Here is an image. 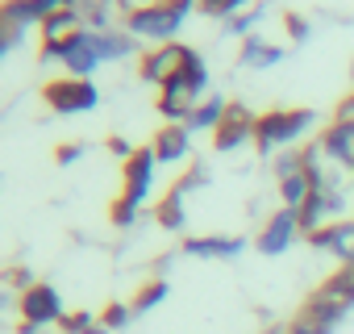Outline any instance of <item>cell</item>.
Returning a JSON list of instances; mask_svg holds the SVG:
<instances>
[{
	"mask_svg": "<svg viewBox=\"0 0 354 334\" xmlns=\"http://www.w3.org/2000/svg\"><path fill=\"white\" fill-rule=\"evenodd\" d=\"M63 330L67 334H104V326H96L92 313H67L63 317Z\"/></svg>",
	"mask_w": 354,
	"mask_h": 334,
	"instance_id": "25",
	"label": "cell"
},
{
	"mask_svg": "<svg viewBox=\"0 0 354 334\" xmlns=\"http://www.w3.org/2000/svg\"><path fill=\"white\" fill-rule=\"evenodd\" d=\"M342 117H354V96H350V100L342 105Z\"/></svg>",
	"mask_w": 354,
	"mask_h": 334,
	"instance_id": "33",
	"label": "cell"
},
{
	"mask_svg": "<svg viewBox=\"0 0 354 334\" xmlns=\"http://www.w3.org/2000/svg\"><path fill=\"white\" fill-rule=\"evenodd\" d=\"M288 26H292V38H308V21H300V17H288Z\"/></svg>",
	"mask_w": 354,
	"mask_h": 334,
	"instance_id": "32",
	"label": "cell"
},
{
	"mask_svg": "<svg viewBox=\"0 0 354 334\" xmlns=\"http://www.w3.org/2000/svg\"><path fill=\"white\" fill-rule=\"evenodd\" d=\"M184 188L175 184L162 201H158V209H154V218H158V226H167V230H184V222H188V213H184Z\"/></svg>",
	"mask_w": 354,
	"mask_h": 334,
	"instance_id": "21",
	"label": "cell"
},
{
	"mask_svg": "<svg viewBox=\"0 0 354 334\" xmlns=\"http://www.w3.org/2000/svg\"><path fill=\"white\" fill-rule=\"evenodd\" d=\"M259 17H263V9L254 5V9H246L242 17H234V21H225V26H230V34H234V38H238V34H242V38H250V34H254V21H259Z\"/></svg>",
	"mask_w": 354,
	"mask_h": 334,
	"instance_id": "26",
	"label": "cell"
},
{
	"mask_svg": "<svg viewBox=\"0 0 354 334\" xmlns=\"http://www.w3.org/2000/svg\"><path fill=\"white\" fill-rule=\"evenodd\" d=\"M263 334H288V330H279V326H271V330H263Z\"/></svg>",
	"mask_w": 354,
	"mask_h": 334,
	"instance_id": "34",
	"label": "cell"
},
{
	"mask_svg": "<svg viewBox=\"0 0 354 334\" xmlns=\"http://www.w3.org/2000/svg\"><path fill=\"white\" fill-rule=\"evenodd\" d=\"M84 30H88V26H84L80 9H63V13H55V17L42 26V59H63L67 46H71Z\"/></svg>",
	"mask_w": 354,
	"mask_h": 334,
	"instance_id": "8",
	"label": "cell"
},
{
	"mask_svg": "<svg viewBox=\"0 0 354 334\" xmlns=\"http://www.w3.org/2000/svg\"><path fill=\"white\" fill-rule=\"evenodd\" d=\"M21 313H26V326H38V330L67 317V313H63V297H59V288H50V284H30V288L21 292Z\"/></svg>",
	"mask_w": 354,
	"mask_h": 334,
	"instance_id": "9",
	"label": "cell"
},
{
	"mask_svg": "<svg viewBox=\"0 0 354 334\" xmlns=\"http://www.w3.org/2000/svg\"><path fill=\"white\" fill-rule=\"evenodd\" d=\"M288 334H333V330H329V326H321V322H313L308 313H300V317L288 326Z\"/></svg>",
	"mask_w": 354,
	"mask_h": 334,
	"instance_id": "28",
	"label": "cell"
},
{
	"mask_svg": "<svg viewBox=\"0 0 354 334\" xmlns=\"http://www.w3.org/2000/svg\"><path fill=\"white\" fill-rule=\"evenodd\" d=\"M113 222H117V226H133V222H138V205L117 201V205H113Z\"/></svg>",
	"mask_w": 354,
	"mask_h": 334,
	"instance_id": "29",
	"label": "cell"
},
{
	"mask_svg": "<svg viewBox=\"0 0 354 334\" xmlns=\"http://www.w3.org/2000/svg\"><path fill=\"white\" fill-rule=\"evenodd\" d=\"M225 117H230V100L225 96H205L196 109H192V117L184 121L192 134H217L221 125H225Z\"/></svg>",
	"mask_w": 354,
	"mask_h": 334,
	"instance_id": "18",
	"label": "cell"
},
{
	"mask_svg": "<svg viewBox=\"0 0 354 334\" xmlns=\"http://www.w3.org/2000/svg\"><path fill=\"white\" fill-rule=\"evenodd\" d=\"M96 51L104 63H117V59H129L138 51V38L129 30H96Z\"/></svg>",
	"mask_w": 354,
	"mask_h": 334,
	"instance_id": "19",
	"label": "cell"
},
{
	"mask_svg": "<svg viewBox=\"0 0 354 334\" xmlns=\"http://www.w3.org/2000/svg\"><path fill=\"white\" fill-rule=\"evenodd\" d=\"M63 9H75V0H5V26H17V30L46 26Z\"/></svg>",
	"mask_w": 354,
	"mask_h": 334,
	"instance_id": "10",
	"label": "cell"
},
{
	"mask_svg": "<svg viewBox=\"0 0 354 334\" xmlns=\"http://www.w3.org/2000/svg\"><path fill=\"white\" fill-rule=\"evenodd\" d=\"M201 63V55L192 51V46H184V42H167V46H154V51H146L142 55V67H138V76L146 80V84H167V80H175L180 71H188V67H196Z\"/></svg>",
	"mask_w": 354,
	"mask_h": 334,
	"instance_id": "4",
	"label": "cell"
},
{
	"mask_svg": "<svg viewBox=\"0 0 354 334\" xmlns=\"http://www.w3.org/2000/svg\"><path fill=\"white\" fill-rule=\"evenodd\" d=\"M150 146H154L158 163H180V159H188V150H192V130L180 125V121H167V125L154 134Z\"/></svg>",
	"mask_w": 354,
	"mask_h": 334,
	"instance_id": "16",
	"label": "cell"
},
{
	"mask_svg": "<svg viewBox=\"0 0 354 334\" xmlns=\"http://www.w3.org/2000/svg\"><path fill=\"white\" fill-rule=\"evenodd\" d=\"M100 63H104V59H100V51H96V30H84V34L67 46V55H63V67H67L71 80H92V71H96Z\"/></svg>",
	"mask_w": 354,
	"mask_h": 334,
	"instance_id": "14",
	"label": "cell"
},
{
	"mask_svg": "<svg viewBox=\"0 0 354 334\" xmlns=\"http://www.w3.org/2000/svg\"><path fill=\"white\" fill-rule=\"evenodd\" d=\"M350 305H354V267L337 272V276H333V280L313 297V301H308V309H304V313H308L313 322H321V326H329V330H333V326L350 313Z\"/></svg>",
	"mask_w": 354,
	"mask_h": 334,
	"instance_id": "3",
	"label": "cell"
},
{
	"mask_svg": "<svg viewBox=\"0 0 354 334\" xmlns=\"http://www.w3.org/2000/svg\"><path fill=\"white\" fill-rule=\"evenodd\" d=\"M154 172H158L154 146H138L133 159H125V193H121V201H129V205L142 209L146 197H150V188H154Z\"/></svg>",
	"mask_w": 354,
	"mask_h": 334,
	"instance_id": "7",
	"label": "cell"
},
{
	"mask_svg": "<svg viewBox=\"0 0 354 334\" xmlns=\"http://www.w3.org/2000/svg\"><path fill=\"white\" fill-rule=\"evenodd\" d=\"M21 38H26V30H17V26H5V34H0V55H9L13 46H21Z\"/></svg>",
	"mask_w": 354,
	"mask_h": 334,
	"instance_id": "30",
	"label": "cell"
},
{
	"mask_svg": "<svg viewBox=\"0 0 354 334\" xmlns=\"http://www.w3.org/2000/svg\"><path fill=\"white\" fill-rule=\"evenodd\" d=\"M296 234H304V230H300V213H296V209H275V213L267 218L263 234H259V251H263V255H283V251L296 243Z\"/></svg>",
	"mask_w": 354,
	"mask_h": 334,
	"instance_id": "11",
	"label": "cell"
},
{
	"mask_svg": "<svg viewBox=\"0 0 354 334\" xmlns=\"http://www.w3.org/2000/svg\"><path fill=\"white\" fill-rule=\"evenodd\" d=\"M201 9H205L209 17H217V21H234V17H242L246 9H254V0H201Z\"/></svg>",
	"mask_w": 354,
	"mask_h": 334,
	"instance_id": "23",
	"label": "cell"
},
{
	"mask_svg": "<svg viewBox=\"0 0 354 334\" xmlns=\"http://www.w3.org/2000/svg\"><path fill=\"white\" fill-rule=\"evenodd\" d=\"M350 84H354V63H350Z\"/></svg>",
	"mask_w": 354,
	"mask_h": 334,
	"instance_id": "35",
	"label": "cell"
},
{
	"mask_svg": "<svg viewBox=\"0 0 354 334\" xmlns=\"http://www.w3.org/2000/svg\"><path fill=\"white\" fill-rule=\"evenodd\" d=\"M321 146L329 159H337L342 167H354V117H337L325 134H321Z\"/></svg>",
	"mask_w": 354,
	"mask_h": 334,
	"instance_id": "17",
	"label": "cell"
},
{
	"mask_svg": "<svg viewBox=\"0 0 354 334\" xmlns=\"http://www.w3.org/2000/svg\"><path fill=\"white\" fill-rule=\"evenodd\" d=\"M42 96H46V105H50L55 113H88V109H96V100H100V92H96L92 80H71V76L46 84Z\"/></svg>",
	"mask_w": 354,
	"mask_h": 334,
	"instance_id": "6",
	"label": "cell"
},
{
	"mask_svg": "<svg viewBox=\"0 0 354 334\" xmlns=\"http://www.w3.org/2000/svg\"><path fill=\"white\" fill-rule=\"evenodd\" d=\"M129 313H133V305H109L104 309V330H121L129 322Z\"/></svg>",
	"mask_w": 354,
	"mask_h": 334,
	"instance_id": "27",
	"label": "cell"
},
{
	"mask_svg": "<svg viewBox=\"0 0 354 334\" xmlns=\"http://www.w3.org/2000/svg\"><path fill=\"white\" fill-rule=\"evenodd\" d=\"M254 130H259V117H254L250 109H242V105H230V117H225V125L213 134V146H217V150H238V146L254 142Z\"/></svg>",
	"mask_w": 354,
	"mask_h": 334,
	"instance_id": "13",
	"label": "cell"
},
{
	"mask_svg": "<svg viewBox=\"0 0 354 334\" xmlns=\"http://www.w3.org/2000/svg\"><path fill=\"white\" fill-rule=\"evenodd\" d=\"M201 5V0H162V5H138L133 13H125V30L133 38H146L154 46L175 42V34L184 30L188 13Z\"/></svg>",
	"mask_w": 354,
	"mask_h": 334,
	"instance_id": "1",
	"label": "cell"
},
{
	"mask_svg": "<svg viewBox=\"0 0 354 334\" xmlns=\"http://www.w3.org/2000/svg\"><path fill=\"white\" fill-rule=\"evenodd\" d=\"M167 292H171V284H167V280H150V284H146V288L133 297V313H146V309H154V305H158Z\"/></svg>",
	"mask_w": 354,
	"mask_h": 334,
	"instance_id": "24",
	"label": "cell"
},
{
	"mask_svg": "<svg viewBox=\"0 0 354 334\" xmlns=\"http://www.w3.org/2000/svg\"><path fill=\"white\" fill-rule=\"evenodd\" d=\"M205 84H209V67H205V63L180 71L175 80H167V84L158 88V113H162L167 121H180V125H184V121L192 117V109L201 105Z\"/></svg>",
	"mask_w": 354,
	"mask_h": 334,
	"instance_id": "2",
	"label": "cell"
},
{
	"mask_svg": "<svg viewBox=\"0 0 354 334\" xmlns=\"http://www.w3.org/2000/svg\"><path fill=\"white\" fill-rule=\"evenodd\" d=\"M80 155H84V146H80V142H71V146H59V150H55V159H59V163H75Z\"/></svg>",
	"mask_w": 354,
	"mask_h": 334,
	"instance_id": "31",
	"label": "cell"
},
{
	"mask_svg": "<svg viewBox=\"0 0 354 334\" xmlns=\"http://www.w3.org/2000/svg\"><path fill=\"white\" fill-rule=\"evenodd\" d=\"M242 247H246L242 234H192V238H184V251L201 255V259H234V255H242Z\"/></svg>",
	"mask_w": 354,
	"mask_h": 334,
	"instance_id": "15",
	"label": "cell"
},
{
	"mask_svg": "<svg viewBox=\"0 0 354 334\" xmlns=\"http://www.w3.org/2000/svg\"><path fill=\"white\" fill-rule=\"evenodd\" d=\"M279 197H283V209H300V205L313 197V180H308L304 172H296V176L279 180Z\"/></svg>",
	"mask_w": 354,
	"mask_h": 334,
	"instance_id": "22",
	"label": "cell"
},
{
	"mask_svg": "<svg viewBox=\"0 0 354 334\" xmlns=\"http://www.w3.org/2000/svg\"><path fill=\"white\" fill-rule=\"evenodd\" d=\"M279 59H283V51L271 46L263 34L242 38V51H238V63H242V67H271V63H279Z\"/></svg>",
	"mask_w": 354,
	"mask_h": 334,
	"instance_id": "20",
	"label": "cell"
},
{
	"mask_svg": "<svg viewBox=\"0 0 354 334\" xmlns=\"http://www.w3.org/2000/svg\"><path fill=\"white\" fill-rule=\"evenodd\" d=\"M308 243H313L317 251H329V255H337L346 267H354V218H342V222H329V226H321L317 234H308Z\"/></svg>",
	"mask_w": 354,
	"mask_h": 334,
	"instance_id": "12",
	"label": "cell"
},
{
	"mask_svg": "<svg viewBox=\"0 0 354 334\" xmlns=\"http://www.w3.org/2000/svg\"><path fill=\"white\" fill-rule=\"evenodd\" d=\"M308 125H313V113H308V109H271V113L259 117L254 142H259V150L271 155V146H288V142H296Z\"/></svg>",
	"mask_w": 354,
	"mask_h": 334,
	"instance_id": "5",
	"label": "cell"
}]
</instances>
